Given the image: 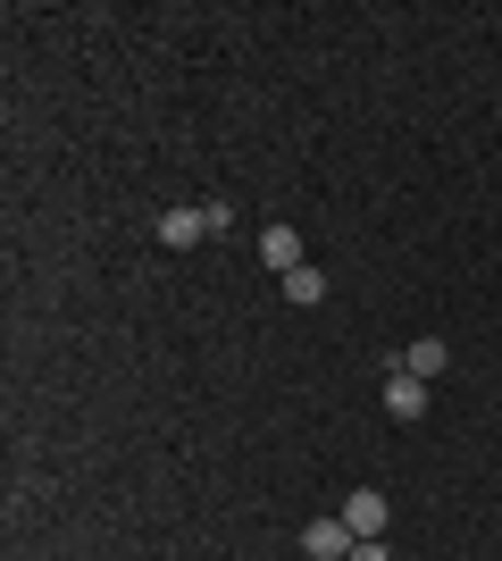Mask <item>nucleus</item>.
Listing matches in <instances>:
<instances>
[{
	"mask_svg": "<svg viewBox=\"0 0 502 561\" xmlns=\"http://www.w3.org/2000/svg\"><path fill=\"white\" fill-rule=\"evenodd\" d=\"M260 260L277 268V277H293V268H302V234H293V227H268L260 234Z\"/></svg>",
	"mask_w": 502,
	"mask_h": 561,
	"instance_id": "nucleus-4",
	"label": "nucleus"
},
{
	"mask_svg": "<svg viewBox=\"0 0 502 561\" xmlns=\"http://www.w3.org/2000/svg\"><path fill=\"white\" fill-rule=\"evenodd\" d=\"M201 234H210V218H201V210H167L160 218V243H167V252H192Z\"/></svg>",
	"mask_w": 502,
	"mask_h": 561,
	"instance_id": "nucleus-5",
	"label": "nucleus"
},
{
	"mask_svg": "<svg viewBox=\"0 0 502 561\" xmlns=\"http://www.w3.org/2000/svg\"><path fill=\"white\" fill-rule=\"evenodd\" d=\"M385 411H394V420H428V377L394 369V386H385Z\"/></svg>",
	"mask_w": 502,
	"mask_h": 561,
	"instance_id": "nucleus-2",
	"label": "nucleus"
},
{
	"mask_svg": "<svg viewBox=\"0 0 502 561\" xmlns=\"http://www.w3.org/2000/svg\"><path fill=\"white\" fill-rule=\"evenodd\" d=\"M343 528H352V537H385V494L360 486L352 503H343Z\"/></svg>",
	"mask_w": 502,
	"mask_h": 561,
	"instance_id": "nucleus-3",
	"label": "nucleus"
},
{
	"mask_svg": "<svg viewBox=\"0 0 502 561\" xmlns=\"http://www.w3.org/2000/svg\"><path fill=\"white\" fill-rule=\"evenodd\" d=\"M352 528H343V519H311V528H302V553H311V561H343V553H352Z\"/></svg>",
	"mask_w": 502,
	"mask_h": 561,
	"instance_id": "nucleus-1",
	"label": "nucleus"
},
{
	"mask_svg": "<svg viewBox=\"0 0 502 561\" xmlns=\"http://www.w3.org/2000/svg\"><path fill=\"white\" fill-rule=\"evenodd\" d=\"M343 561H394V553H385V537H360V545H352Z\"/></svg>",
	"mask_w": 502,
	"mask_h": 561,
	"instance_id": "nucleus-8",
	"label": "nucleus"
},
{
	"mask_svg": "<svg viewBox=\"0 0 502 561\" xmlns=\"http://www.w3.org/2000/svg\"><path fill=\"white\" fill-rule=\"evenodd\" d=\"M444 360H453V352H444V335H419V344L402 352V369H410V377H444Z\"/></svg>",
	"mask_w": 502,
	"mask_h": 561,
	"instance_id": "nucleus-6",
	"label": "nucleus"
},
{
	"mask_svg": "<svg viewBox=\"0 0 502 561\" xmlns=\"http://www.w3.org/2000/svg\"><path fill=\"white\" fill-rule=\"evenodd\" d=\"M285 302H302V310H311V302H327V277H318L311 260H302V268L285 277Z\"/></svg>",
	"mask_w": 502,
	"mask_h": 561,
	"instance_id": "nucleus-7",
	"label": "nucleus"
}]
</instances>
